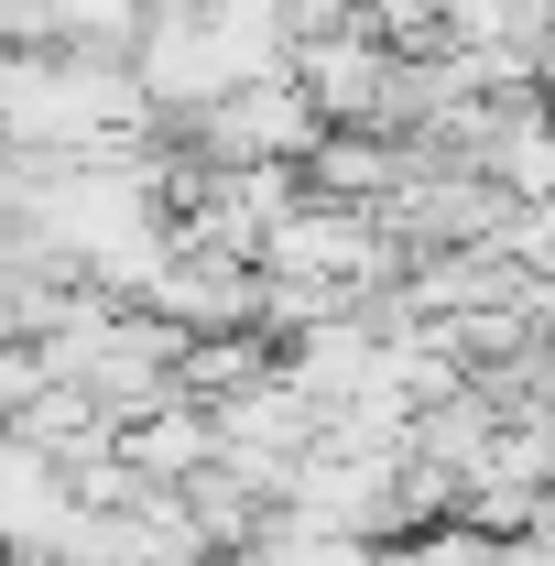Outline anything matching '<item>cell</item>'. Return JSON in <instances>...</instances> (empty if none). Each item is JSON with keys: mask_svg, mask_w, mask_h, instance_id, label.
Here are the masks:
<instances>
[{"mask_svg": "<svg viewBox=\"0 0 555 566\" xmlns=\"http://www.w3.org/2000/svg\"><path fill=\"white\" fill-rule=\"evenodd\" d=\"M208 11H218V0H208Z\"/></svg>", "mask_w": 555, "mask_h": 566, "instance_id": "7a4b0ae2", "label": "cell"}, {"mask_svg": "<svg viewBox=\"0 0 555 566\" xmlns=\"http://www.w3.org/2000/svg\"><path fill=\"white\" fill-rule=\"evenodd\" d=\"M186 142H197V164H208V175H251V164L305 175V153L327 142V120H316V98H305L294 76H273V87H240V98H218L208 120H186Z\"/></svg>", "mask_w": 555, "mask_h": 566, "instance_id": "6da1fadb", "label": "cell"}]
</instances>
